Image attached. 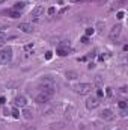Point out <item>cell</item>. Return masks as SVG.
Segmentation results:
<instances>
[{
	"instance_id": "28",
	"label": "cell",
	"mask_w": 128,
	"mask_h": 130,
	"mask_svg": "<svg viewBox=\"0 0 128 130\" xmlns=\"http://www.w3.org/2000/svg\"><path fill=\"white\" fill-rule=\"evenodd\" d=\"M121 115H122V117H127V109H122V110H121Z\"/></svg>"
},
{
	"instance_id": "31",
	"label": "cell",
	"mask_w": 128,
	"mask_h": 130,
	"mask_svg": "<svg viewBox=\"0 0 128 130\" xmlns=\"http://www.w3.org/2000/svg\"><path fill=\"white\" fill-rule=\"evenodd\" d=\"M0 40H5V33L3 32H0Z\"/></svg>"
},
{
	"instance_id": "17",
	"label": "cell",
	"mask_w": 128,
	"mask_h": 130,
	"mask_svg": "<svg viewBox=\"0 0 128 130\" xmlns=\"http://www.w3.org/2000/svg\"><path fill=\"white\" fill-rule=\"evenodd\" d=\"M47 12H48V15H54V14H56V8H53V6H51V8H48Z\"/></svg>"
},
{
	"instance_id": "23",
	"label": "cell",
	"mask_w": 128,
	"mask_h": 130,
	"mask_svg": "<svg viewBox=\"0 0 128 130\" xmlns=\"http://www.w3.org/2000/svg\"><path fill=\"white\" fill-rule=\"evenodd\" d=\"M80 41H81L83 44H86V43H89V36H86V35H84V36H83V38H81Z\"/></svg>"
},
{
	"instance_id": "32",
	"label": "cell",
	"mask_w": 128,
	"mask_h": 130,
	"mask_svg": "<svg viewBox=\"0 0 128 130\" xmlns=\"http://www.w3.org/2000/svg\"><path fill=\"white\" fill-rule=\"evenodd\" d=\"M3 44H5V41H3V40H0V47H2Z\"/></svg>"
},
{
	"instance_id": "10",
	"label": "cell",
	"mask_w": 128,
	"mask_h": 130,
	"mask_svg": "<svg viewBox=\"0 0 128 130\" xmlns=\"http://www.w3.org/2000/svg\"><path fill=\"white\" fill-rule=\"evenodd\" d=\"M56 53L59 56H66V54H69V47H59L56 50Z\"/></svg>"
},
{
	"instance_id": "30",
	"label": "cell",
	"mask_w": 128,
	"mask_h": 130,
	"mask_svg": "<svg viewBox=\"0 0 128 130\" xmlns=\"http://www.w3.org/2000/svg\"><path fill=\"white\" fill-rule=\"evenodd\" d=\"M105 58H107V54H101V56H100V59H101V61H104Z\"/></svg>"
},
{
	"instance_id": "7",
	"label": "cell",
	"mask_w": 128,
	"mask_h": 130,
	"mask_svg": "<svg viewBox=\"0 0 128 130\" xmlns=\"http://www.w3.org/2000/svg\"><path fill=\"white\" fill-rule=\"evenodd\" d=\"M26 104H27V100H26L24 95H17L15 97V100H14V106L15 107H24Z\"/></svg>"
},
{
	"instance_id": "15",
	"label": "cell",
	"mask_w": 128,
	"mask_h": 130,
	"mask_svg": "<svg viewBox=\"0 0 128 130\" xmlns=\"http://www.w3.org/2000/svg\"><path fill=\"white\" fill-rule=\"evenodd\" d=\"M11 114H12L14 118H20V110H18V109H12V112H11Z\"/></svg>"
},
{
	"instance_id": "14",
	"label": "cell",
	"mask_w": 128,
	"mask_h": 130,
	"mask_svg": "<svg viewBox=\"0 0 128 130\" xmlns=\"http://www.w3.org/2000/svg\"><path fill=\"white\" fill-rule=\"evenodd\" d=\"M66 77H68V79H76V77H77V73H76V71H68V73H66Z\"/></svg>"
},
{
	"instance_id": "25",
	"label": "cell",
	"mask_w": 128,
	"mask_h": 130,
	"mask_svg": "<svg viewBox=\"0 0 128 130\" xmlns=\"http://www.w3.org/2000/svg\"><path fill=\"white\" fill-rule=\"evenodd\" d=\"M32 47H33V44H27V45H24V50H26V51H29Z\"/></svg>"
},
{
	"instance_id": "20",
	"label": "cell",
	"mask_w": 128,
	"mask_h": 130,
	"mask_svg": "<svg viewBox=\"0 0 128 130\" xmlns=\"http://www.w3.org/2000/svg\"><path fill=\"white\" fill-rule=\"evenodd\" d=\"M97 97H98V98L104 97V92H102V89H97Z\"/></svg>"
},
{
	"instance_id": "3",
	"label": "cell",
	"mask_w": 128,
	"mask_h": 130,
	"mask_svg": "<svg viewBox=\"0 0 128 130\" xmlns=\"http://www.w3.org/2000/svg\"><path fill=\"white\" fill-rule=\"evenodd\" d=\"M98 106H100V98H98V97H90V98L86 100V107L90 109V110L97 109Z\"/></svg>"
},
{
	"instance_id": "9",
	"label": "cell",
	"mask_w": 128,
	"mask_h": 130,
	"mask_svg": "<svg viewBox=\"0 0 128 130\" xmlns=\"http://www.w3.org/2000/svg\"><path fill=\"white\" fill-rule=\"evenodd\" d=\"M42 12H44V8H42V6H36V8H33V9H32V17L38 18Z\"/></svg>"
},
{
	"instance_id": "21",
	"label": "cell",
	"mask_w": 128,
	"mask_h": 130,
	"mask_svg": "<svg viewBox=\"0 0 128 130\" xmlns=\"http://www.w3.org/2000/svg\"><path fill=\"white\" fill-rule=\"evenodd\" d=\"M127 106H128L127 101H119V107H121V109H127Z\"/></svg>"
},
{
	"instance_id": "5",
	"label": "cell",
	"mask_w": 128,
	"mask_h": 130,
	"mask_svg": "<svg viewBox=\"0 0 128 130\" xmlns=\"http://www.w3.org/2000/svg\"><path fill=\"white\" fill-rule=\"evenodd\" d=\"M121 29H122V26L121 24H116V26H113L112 29H110V33H108V36H110V40H116L118 36L121 35Z\"/></svg>"
},
{
	"instance_id": "12",
	"label": "cell",
	"mask_w": 128,
	"mask_h": 130,
	"mask_svg": "<svg viewBox=\"0 0 128 130\" xmlns=\"http://www.w3.org/2000/svg\"><path fill=\"white\" fill-rule=\"evenodd\" d=\"M23 117H24L26 120H32V118H33V114L30 112L29 109H24V110H23Z\"/></svg>"
},
{
	"instance_id": "22",
	"label": "cell",
	"mask_w": 128,
	"mask_h": 130,
	"mask_svg": "<svg viewBox=\"0 0 128 130\" xmlns=\"http://www.w3.org/2000/svg\"><path fill=\"white\" fill-rule=\"evenodd\" d=\"M51 58H53V54H51V51H47V53H45V59H47V61H50Z\"/></svg>"
},
{
	"instance_id": "18",
	"label": "cell",
	"mask_w": 128,
	"mask_h": 130,
	"mask_svg": "<svg viewBox=\"0 0 128 130\" xmlns=\"http://www.w3.org/2000/svg\"><path fill=\"white\" fill-rule=\"evenodd\" d=\"M124 17H125V14H124L122 11H119V12L116 14V18H118V20H122V18H124Z\"/></svg>"
},
{
	"instance_id": "2",
	"label": "cell",
	"mask_w": 128,
	"mask_h": 130,
	"mask_svg": "<svg viewBox=\"0 0 128 130\" xmlns=\"http://www.w3.org/2000/svg\"><path fill=\"white\" fill-rule=\"evenodd\" d=\"M11 59H12V48L11 47L0 50V64H8Z\"/></svg>"
},
{
	"instance_id": "6",
	"label": "cell",
	"mask_w": 128,
	"mask_h": 130,
	"mask_svg": "<svg viewBox=\"0 0 128 130\" xmlns=\"http://www.w3.org/2000/svg\"><path fill=\"white\" fill-rule=\"evenodd\" d=\"M100 117H101V118H102L104 121H112V120L115 118V114L112 112V110H110V109H104V110H102V112L100 114Z\"/></svg>"
},
{
	"instance_id": "13",
	"label": "cell",
	"mask_w": 128,
	"mask_h": 130,
	"mask_svg": "<svg viewBox=\"0 0 128 130\" xmlns=\"http://www.w3.org/2000/svg\"><path fill=\"white\" fill-rule=\"evenodd\" d=\"M11 18H18V17H20V12H18V11H8L6 12Z\"/></svg>"
},
{
	"instance_id": "19",
	"label": "cell",
	"mask_w": 128,
	"mask_h": 130,
	"mask_svg": "<svg viewBox=\"0 0 128 130\" xmlns=\"http://www.w3.org/2000/svg\"><path fill=\"white\" fill-rule=\"evenodd\" d=\"M112 94H113L112 88H107V89H105V95H107V97H112Z\"/></svg>"
},
{
	"instance_id": "11",
	"label": "cell",
	"mask_w": 128,
	"mask_h": 130,
	"mask_svg": "<svg viewBox=\"0 0 128 130\" xmlns=\"http://www.w3.org/2000/svg\"><path fill=\"white\" fill-rule=\"evenodd\" d=\"M24 6H26L24 2H18V3L14 5V11H21V9H24Z\"/></svg>"
},
{
	"instance_id": "1",
	"label": "cell",
	"mask_w": 128,
	"mask_h": 130,
	"mask_svg": "<svg viewBox=\"0 0 128 130\" xmlns=\"http://www.w3.org/2000/svg\"><path fill=\"white\" fill-rule=\"evenodd\" d=\"M92 89H94V86L90 83H78V85L74 86V91L77 92V94H80V95L89 94V92H92Z\"/></svg>"
},
{
	"instance_id": "16",
	"label": "cell",
	"mask_w": 128,
	"mask_h": 130,
	"mask_svg": "<svg viewBox=\"0 0 128 130\" xmlns=\"http://www.w3.org/2000/svg\"><path fill=\"white\" fill-rule=\"evenodd\" d=\"M94 32H95V29H94V27H87V29H86V36L94 35Z\"/></svg>"
},
{
	"instance_id": "29",
	"label": "cell",
	"mask_w": 128,
	"mask_h": 130,
	"mask_svg": "<svg viewBox=\"0 0 128 130\" xmlns=\"http://www.w3.org/2000/svg\"><path fill=\"white\" fill-rule=\"evenodd\" d=\"M94 2H95V3H100V5H102L104 2H107V0H94Z\"/></svg>"
},
{
	"instance_id": "8",
	"label": "cell",
	"mask_w": 128,
	"mask_h": 130,
	"mask_svg": "<svg viewBox=\"0 0 128 130\" xmlns=\"http://www.w3.org/2000/svg\"><path fill=\"white\" fill-rule=\"evenodd\" d=\"M18 29L23 30L24 33H32V32H33V26H32V24H29V23H20Z\"/></svg>"
},
{
	"instance_id": "24",
	"label": "cell",
	"mask_w": 128,
	"mask_h": 130,
	"mask_svg": "<svg viewBox=\"0 0 128 130\" xmlns=\"http://www.w3.org/2000/svg\"><path fill=\"white\" fill-rule=\"evenodd\" d=\"M87 0H71V3H84Z\"/></svg>"
},
{
	"instance_id": "4",
	"label": "cell",
	"mask_w": 128,
	"mask_h": 130,
	"mask_svg": "<svg viewBox=\"0 0 128 130\" xmlns=\"http://www.w3.org/2000/svg\"><path fill=\"white\" fill-rule=\"evenodd\" d=\"M51 97H53V95L47 94V92H41V94H38V95H36V98H35V100H36V103L42 104V103H48Z\"/></svg>"
},
{
	"instance_id": "26",
	"label": "cell",
	"mask_w": 128,
	"mask_h": 130,
	"mask_svg": "<svg viewBox=\"0 0 128 130\" xmlns=\"http://www.w3.org/2000/svg\"><path fill=\"white\" fill-rule=\"evenodd\" d=\"M23 130H36V129H35L33 126H26V127H24Z\"/></svg>"
},
{
	"instance_id": "27",
	"label": "cell",
	"mask_w": 128,
	"mask_h": 130,
	"mask_svg": "<svg viewBox=\"0 0 128 130\" xmlns=\"http://www.w3.org/2000/svg\"><path fill=\"white\" fill-rule=\"evenodd\" d=\"M6 103V98L5 97H0V104H5Z\"/></svg>"
}]
</instances>
